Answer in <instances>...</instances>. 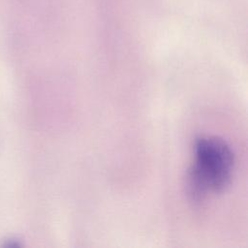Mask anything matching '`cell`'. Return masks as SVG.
Here are the masks:
<instances>
[{
    "label": "cell",
    "mask_w": 248,
    "mask_h": 248,
    "mask_svg": "<svg viewBox=\"0 0 248 248\" xmlns=\"http://www.w3.org/2000/svg\"><path fill=\"white\" fill-rule=\"evenodd\" d=\"M234 156L231 146L216 137H201L194 143V163L187 174L192 201L202 202L208 192L219 193L231 183Z\"/></svg>",
    "instance_id": "obj_1"
},
{
    "label": "cell",
    "mask_w": 248,
    "mask_h": 248,
    "mask_svg": "<svg viewBox=\"0 0 248 248\" xmlns=\"http://www.w3.org/2000/svg\"><path fill=\"white\" fill-rule=\"evenodd\" d=\"M3 245L6 246V247H18V246H20V243H19V241L17 239L11 238V239L7 240L6 243L3 244Z\"/></svg>",
    "instance_id": "obj_2"
}]
</instances>
